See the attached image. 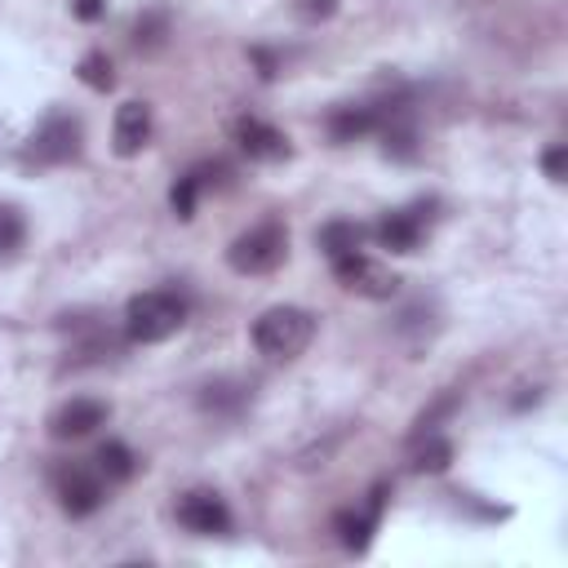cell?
Masks as SVG:
<instances>
[{
  "mask_svg": "<svg viewBox=\"0 0 568 568\" xmlns=\"http://www.w3.org/2000/svg\"><path fill=\"white\" fill-rule=\"evenodd\" d=\"M106 488H102V470H89V466H62L58 470V501L71 519H84L102 506Z\"/></svg>",
  "mask_w": 568,
  "mask_h": 568,
  "instance_id": "cell-5",
  "label": "cell"
},
{
  "mask_svg": "<svg viewBox=\"0 0 568 568\" xmlns=\"http://www.w3.org/2000/svg\"><path fill=\"white\" fill-rule=\"evenodd\" d=\"M75 151H80V124H75L71 115H49V120L36 129L31 146H27V155H31L36 164H62V160H71Z\"/></svg>",
  "mask_w": 568,
  "mask_h": 568,
  "instance_id": "cell-6",
  "label": "cell"
},
{
  "mask_svg": "<svg viewBox=\"0 0 568 568\" xmlns=\"http://www.w3.org/2000/svg\"><path fill=\"white\" fill-rule=\"evenodd\" d=\"M93 462H98V470H102L106 479H129V475H133V466H138V457H133V453H129V444H120V439L102 444Z\"/></svg>",
  "mask_w": 568,
  "mask_h": 568,
  "instance_id": "cell-16",
  "label": "cell"
},
{
  "mask_svg": "<svg viewBox=\"0 0 568 568\" xmlns=\"http://www.w3.org/2000/svg\"><path fill=\"white\" fill-rule=\"evenodd\" d=\"M333 275L342 280V288H351V293H364V297H390L395 288H399V280L386 271V266H377L368 253H342V257H333Z\"/></svg>",
  "mask_w": 568,
  "mask_h": 568,
  "instance_id": "cell-4",
  "label": "cell"
},
{
  "mask_svg": "<svg viewBox=\"0 0 568 568\" xmlns=\"http://www.w3.org/2000/svg\"><path fill=\"white\" fill-rule=\"evenodd\" d=\"M235 142L244 146L248 160H266V164H275V160L288 155V138H284L280 129H271L266 120H253V115H240V120H235Z\"/></svg>",
  "mask_w": 568,
  "mask_h": 568,
  "instance_id": "cell-9",
  "label": "cell"
},
{
  "mask_svg": "<svg viewBox=\"0 0 568 568\" xmlns=\"http://www.w3.org/2000/svg\"><path fill=\"white\" fill-rule=\"evenodd\" d=\"M106 417H111V408H106L102 399L75 395V399H67V404L49 417V435H53V439H84V435H93Z\"/></svg>",
  "mask_w": 568,
  "mask_h": 568,
  "instance_id": "cell-7",
  "label": "cell"
},
{
  "mask_svg": "<svg viewBox=\"0 0 568 568\" xmlns=\"http://www.w3.org/2000/svg\"><path fill=\"white\" fill-rule=\"evenodd\" d=\"M297 9H302L306 18H328V13H333V0H302Z\"/></svg>",
  "mask_w": 568,
  "mask_h": 568,
  "instance_id": "cell-22",
  "label": "cell"
},
{
  "mask_svg": "<svg viewBox=\"0 0 568 568\" xmlns=\"http://www.w3.org/2000/svg\"><path fill=\"white\" fill-rule=\"evenodd\" d=\"M133 40H138V44H160V40H164V18H160V13H146V18H138V27H133Z\"/></svg>",
  "mask_w": 568,
  "mask_h": 568,
  "instance_id": "cell-20",
  "label": "cell"
},
{
  "mask_svg": "<svg viewBox=\"0 0 568 568\" xmlns=\"http://www.w3.org/2000/svg\"><path fill=\"white\" fill-rule=\"evenodd\" d=\"M75 13H80V18H98V13H102V4H98V0H80V4H75Z\"/></svg>",
  "mask_w": 568,
  "mask_h": 568,
  "instance_id": "cell-23",
  "label": "cell"
},
{
  "mask_svg": "<svg viewBox=\"0 0 568 568\" xmlns=\"http://www.w3.org/2000/svg\"><path fill=\"white\" fill-rule=\"evenodd\" d=\"M182 324H186V302H182L173 288L138 293V297H129V306H124V333H129V342H142V346L173 337Z\"/></svg>",
  "mask_w": 568,
  "mask_h": 568,
  "instance_id": "cell-1",
  "label": "cell"
},
{
  "mask_svg": "<svg viewBox=\"0 0 568 568\" xmlns=\"http://www.w3.org/2000/svg\"><path fill=\"white\" fill-rule=\"evenodd\" d=\"M111 142H115V155H138L146 142H151V111L146 102H124L115 111V129H111Z\"/></svg>",
  "mask_w": 568,
  "mask_h": 568,
  "instance_id": "cell-10",
  "label": "cell"
},
{
  "mask_svg": "<svg viewBox=\"0 0 568 568\" xmlns=\"http://www.w3.org/2000/svg\"><path fill=\"white\" fill-rule=\"evenodd\" d=\"M315 337V315L302 306H271L253 320V346L266 359H293L311 346Z\"/></svg>",
  "mask_w": 568,
  "mask_h": 568,
  "instance_id": "cell-2",
  "label": "cell"
},
{
  "mask_svg": "<svg viewBox=\"0 0 568 568\" xmlns=\"http://www.w3.org/2000/svg\"><path fill=\"white\" fill-rule=\"evenodd\" d=\"M382 501H386V488H373V497H368L364 510H342V515L333 519V528H337V537H342L346 550H364V546H368V532L377 528Z\"/></svg>",
  "mask_w": 568,
  "mask_h": 568,
  "instance_id": "cell-12",
  "label": "cell"
},
{
  "mask_svg": "<svg viewBox=\"0 0 568 568\" xmlns=\"http://www.w3.org/2000/svg\"><path fill=\"white\" fill-rule=\"evenodd\" d=\"M22 244V213L13 204H0V253H13Z\"/></svg>",
  "mask_w": 568,
  "mask_h": 568,
  "instance_id": "cell-19",
  "label": "cell"
},
{
  "mask_svg": "<svg viewBox=\"0 0 568 568\" xmlns=\"http://www.w3.org/2000/svg\"><path fill=\"white\" fill-rule=\"evenodd\" d=\"M200 186H204V173H186V178H178L173 182V213L178 217H191L195 213V195H200Z\"/></svg>",
  "mask_w": 568,
  "mask_h": 568,
  "instance_id": "cell-17",
  "label": "cell"
},
{
  "mask_svg": "<svg viewBox=\"0 0 568 568\" xmlns=\"http://www.w3.org/2000/svg\"><path fill=\"white\" fill-rule=\"evenodd\" d=\"M413 439H417V448H413V462H408V466H413L417 475H439V470L453 462V444H448L444 435L430 430V435H413Z\"/></svg>",
  "mask_w": 568,
  "mask_h": 568,
  "instance_id": "cell-13",
  "label": "cell"
},
{
  "mask_svg": "<svg viewBox=\"0 0 568 568\" xmlns=\"http://www.w3.org/2000/svg\"><path fill=\"white\" fill-rule=\"evenodd\" d=\"M541 169H546V178H550V182H564V173H568V146H564V142H555V146L541 155Z\"/></svg>",
  "mask_w": 568,
  "mask_h": 568,
  "instance_id": "cell-21",
  "label": "cell"
},
{
  "mask_svg": "<svg viewBox=\"0 0 568 568\" xmlns=\"http://www.w3.org/2000/svg\"><path fill=\"white\" fill-rule=\"evenodd\" d=\"M80 80H84L89 89L106 93V89L115 84V75H111V62H106V53H89V58L80 62Z\"/></svg>",
  "mask_w": 568,
  "mask_h": 568,
  "instance_id": "cell-18",
  "label": "cell"
},
{
  "mask_svg": "<svg viewBox=\"0 0 568 568\" xmlns=\"http://www.w3.org/2000/svg\"><path fill=\"white\" fill-rule=\"evenodd\" d=\"M377 244L390 248V253H413L422 244V213L417 209H399V213H386L377 226H373Z\"/></svg>",
  "mask_w": 568,
  "mask_h": 568,
  "instance_id": "cell-11",
  "label": "cell"
},
{
  "mask_svg": "<svg viewBox=\"0 0 568 568\" xmlns=\"http://www.w3.org/2000/svg\"><path fill=\"white\" fill-rule=\"evenodd\" d=\"M178 524L191 528V532L213 537V532H226V528H231V510H226V501H222L217 493L195 488V493H186V497L178 501Z\"/></svg>",
  "mask_w": 568,
  "mask_h": 568,
  "instance_id": "cell-8",
  "label": "cell"
},
{
  "mask_svg": "<svg viewBox=\"0 0 568 568\" xmlns=\"http://www.w3.org/2000/svg\"><path fill=\"white\" fill-rule=\"evenodd\" d=\"M284 253H288V231H284L280 222H262V226L244 231V235L226 248V262H231V271H240V275H266V271H275V266L284 262Z\"/></svg>",
  "mask_w": 568,
  "mask_h": 568,
  "instance_id": "cell-3",
  "label": "cell"
},
{
  "mask_svg": "<svg viewBox=\"0 0 568 568\" xmlns=\"http://www.w3.org/2000/svg\"><path fill=\"white\" fill-rule=\"evenodd\" d=\"M373 124H377V111H373V106H337V111L328 115V133H333L337 142H355V138H364Z\"/></svg>",
  "mask_w": 568,
  "mask_h": 568,
  "instance_id": "cell-14",
  "label": "cell"
},
{
  "mask_svg": "<svg viewBox=\"0 0 568 568\" xmlns=\"http://www.w3.org/2000/svg\"><path fill=\"white\" fill-rule=\"evenodd\" d=\"M364 235H368V231H364L359 222H342V217H337V222H324V226H320V248H324L328 262H333V257H342V253H355V248L364 244Z\"/></svg>",
  "mask_w": 568,
  "mask_h": 568,
  "instance_id": "cell-15",
  "label": "cell"
}]
</instances>
